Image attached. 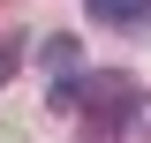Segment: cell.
I'll return each mask as SVG.
<instances>
[{
	"instance_id": "1",
	"label": "cell",
	"mask_w": 151,
	"mask_h": 143,
	"mask_svg": "<svg viewBox=\"0 0 151 143\" xmlns=\"http://www.w3.org/2000/svg\"><path fill=\"white\" fill-rule=\"evenodd\" d=\"M76 106L91 113V128L106 136V128H129V113H136V83L129 75H83V98Z\"/></svg>"
},
{
	"instance_id": "2",
	"label": "cell",
	"mask_w": 151,
	"mask_h": 143,
	"mask_svg": "<svg viewBox=\"0 0 151 143\" xmlns=\"http://www.w3.org/2000/svg\"><path fill=\"white\" fill-rule=\"evenodd\" d=\"M45 98H53L60 113L83 98V45H76L68 30H53V38H45Z\"/></svg>"
},
{
	"instance_id": "3",
	"label": "cell",
	"mask_w": 151,
	"mask_h": 143,
	"mask_svg": "<svg viewBox=\"0 0 151 143\" xmlns=\"http://www.w3.org/2000/svg\"><path fill=\"white\" fill-rule=\"evenodd\" d=\"M83 8H91L98 23H113V30H136V23H144V8H151V0H83Z\"/></svg>"
},
{
	"instance_id": "4",
	"label": "cell",
	"mask_w": 151,
	"mask_h": 143,
	"mask_svg": "<svg viewBox=\"0 0 151 143\" xmlns=\"http://www.w3.org/2000/svg\"><path fill=\"white\" fill-rule=\"evenodd\" d=\"M15 60H23V38H0V90H8V75H15Z\"/></svg>"
}]
</instances>
